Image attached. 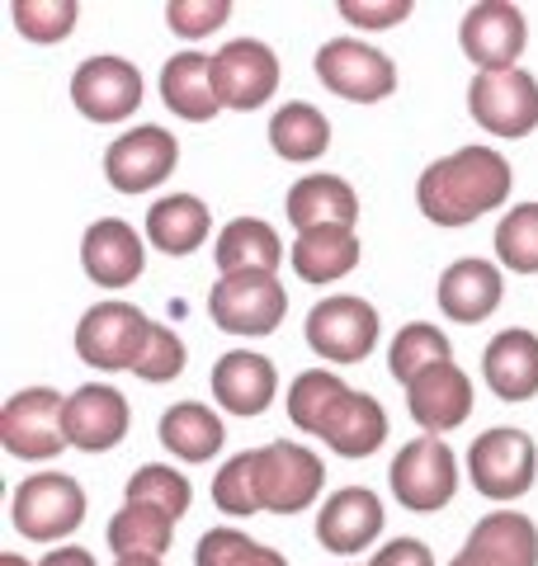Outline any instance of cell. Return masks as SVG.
I'll return each instance as SVG.
<instances>
[{
	"instance_id": "46",
	"label": "cell",
	"mask_w": 538,
	"mask_h": 566,
	"mask_svg": "<svg viewBox=\"0 0 538 566\" xmlns=\"http://www.w3.org/2000/svg\"><path fill=\"white\" fill-rule=\"evenodd\" d=\"M0 566H29L20 553H0Z\"/></svg>"
},
{
	"instance_id": "19",
	"label": "cell",
	"mask_w": 538,
	"mask_h": 566,
	"mask_svg": "<svg viewBox=\"0 0 538 566\" xmlns=\"http://www.w3.org/2000/svg\"><path fill=\"white\" fill-rule=\"evenodd\" d=\"M448 566H538V524L519 510H492Z\"/></svg>"
},
{
	"instance_id": "9",
	"label": "cell",
	"mask_w": 538,
	"mask_h": 566,
	"mask_svg": "<svg viewBox=\"0 0 538 566\" xmlns=\"http://www.w3.org/2000/svg\"><path fill=\"white\" fill-rule=\"evenodd\" d=\"M317 81L350 104H379L397 91V66L359 39H331L317 48Z\"/></svg>"
},
{
	"instance_id": "28",
	"label": "cell",
	"mask_w": 538,
	"mask_h": 566,
	"mask_svg": "<svg viewBox=\"0 0 538 566\" xmlns=\"http://www.w3.org/2000/svg\"><path fill=\"white\" fill-rule=\"evenodd\" d=\"M213 260H218L223 274H275L283 260L279 232L260 218H237L218 232V245H213Z\"/></svg>"
},
{
	"instance_id": "15",
	"label": "cell",
	"mask_w": 538,
	"mask_h": 566,
	"mask_svg": "<svg viewBox=\"0 0 538 566\" xmlns=\"http://www.w3.org/2000/svg\"><path fill=\"white\" fill-rule=\"evenodd\" d=\"M525 39H529L525 14H519V6H506V0H482L458 24L463 57L477 71H510L519 52H525Z\"/></svg>"
},
{
	"instance_id": "30",
	"label": "cell",
	"mask_w": 538,
	"mask_h": 566,
	"mask_svg": "<svg viewBox=\"0 0 538 566\" xmlns=\"http://www.w3.org/2000/svg\"><path fill=\"white\" fill-rule=\"evenodd\" d=\"M156 439L179 458V463H208V458H218L227 430L204 401H175L170 411L161 416Z\"/></svg>"
},
{
	"instance_id": "31",
	"label": "cell",
	"mask_w": 538,
	"mask_h": 566,
	"mask_svg": "<svg viewBox=\"0 0 538 566\" xmlns=\"http://www.w3.org/2000/svg\"><path fill=\"white\" fill-rule=\"evenodd\" d=\"M269 147H275L283 161L308 166L331 147V123L317 104H302V99L279 104V114L269 118Z\"/></svg>"
},
{
	"instance_id": "13",
	"label": "cell",
	"mask_w": 538,
	"mask_h": 566,
	"mask_svg": "<svg viewBox=\"0 0 538 566\" xmlns=\"http://www.w3.org/2000/svg\"><path fill=\"white\" fill-rule=\"evenodd\" d=\"M175 161H179L175 133L156 128V123H142V128L110 142V151H104V175H110V185L118 193H147L175 170Z\"/></svg>"
},
{
	"instance_id": "21",
	"label": "cell",
	"mask_w": 538,
	"mask_h": 566,
	"mask_svg": "<svg viewBox=\"0 0 538 566\" xmlns=\"http://www.w3.org/2000/svg\"><path fill=\"white\" fill-rule=\"evenodd\" d=\"M435 297H439V312L448 316V322L477 326L500 307V297H506V279H500V264L468 255V260H454L439 274Z\"/></svg>"
},
{
	"instance_id": "41",
	"label": "cell",
	"mask_w": 538,
	"mask_h": 566,
	"mask_svg": "<svg viewBox=\"0 0 538 566\" xmlns=\"http://www.w3.org/2000/svg\"><path fill=\"white\" fill-rule=\"evenodd\" d=\"M227 14H231L227 0H175V6H166V20H170V29L179 33V39L218 33L227 24Z\"/></svg>"
},
{
	"instance_id": "6",
	"label": "cell",
	"mask_w": 538,
	"mask_h": 566,
	"mask_svg": "<svg viewBox=\"0 0 538 566\" xmlns=\"http://www.w3.org/2000/svg\"><path fill=\"white\" fill-rule=\"evenodd\" d=\"M468 476L487 501H519L538 476V444L515 424H496V430L473 439Z\"/></svg>"
},
{
	"instance_id": "39",
	"label": "cell",
	"mask_w": 538,
	"mask_h": 566,
	"mask_svg": "<svg viewBox=\"0 0 538 566\" xmlns=\"http://www.w3.org/2000/svg\"><path fill=\"white\" fill-rule=\"evenodd\" d=\"M213 505L223 515H260V491H256V449H246L237 458H227L223 472L213 476Z\"/></svg>"
},
{
	"instance_id": "14",
	"label": "cell",
	"mask_w": 538,
	"mask_h": 566,
	"mask_svg": "<svg viewBox=\"0 0 538 566\" xmlns=\"http://www.w3.org/2000/svg\"><path fill=\"white\" fill-rule=\"evenodd\" d=\"M71 104L90 123H123L142 104V71L128 57H90L71 76Z\"/></svg>"
},
{
	"instance_id": "44",
	"label": "cell",
	"mask_w": 538,
	"mask_h": 566,
	"mask_svg": "<svg viewBox=\"0 0 538 566\" xmlns=\"http://www.w3.org/2000/svg\"><path fill=\"white\" fill-rule=\"evenodd\" d=\"M39 566H95V557H90L85 547H52Z\"/></svg>"
},
{
	"instance_id": "35",
	"label": "cell",
	"mask_w": 538,
	"mask_h": 566,
	"mask_svg": "<svg viewBox=\"0 0 538 566\" xmlns=\"http://www.w3.org/2000/svg\"><path fill=\"white\" fill-rule=\"evenodd\" d=\"M123 501H137V505H156L166 510L170 520H185L189 515V501H194V486L185 472H175L166 463H147L133 472L128 491H123Z\"/></svg>"
},
{
	"instance_id": "12",
	"label": "cell",
	"mask_w": 538,
	"mask_h": 566,
	"mask_svg": "<svg viewBox=\"0 0 538 566\" xmlns=\"http://www.w3.org/2000/svg\"><path fill=\"white\" fill-rule=\"evenodd\" d=\"M213 91L223 109L250 114L279 91V57L260 39H231L213 52Z\"/></svg>"
},
{
	"instance_id": "7",
	"label": "cell",
	"mask_w": 538,
	"mask_h": 566,
	"mask_svg": "<svg viewBox=\"0 0 538 566\" xmlns=\"http://www.w3.org/2000/svg\"><path fill=\"white\" fill-rule=\"evenodd\" d=\"M152 326L156 322H147V312L133 303H95L76 322V354L90 368L123 374V368H137Z\"/></svg>"
},
{
	"instance_id": "5",
	"label": "cell",
	"mask_w": 538,
	"mask_h": 566,
	"mask_svg": "<svg viewBox=\"0 0 538 566\" xmlns=\"http://www.w3.org/2000/svg\"><path fill=\"white\" fill-rule=\"evenodd\" d=\"M321 486H327V463L298 439H275V444L256 449V491L260 510L275 515H298L308 510Z\"/></svg>"
},
{
	"instance_id": "1",
	"label": "cell",
	"mask_w": 538,
	"mask_h": 566,
	"mask_svg": "<svg viewBox=\"0 0 538 566\" xmlns=\"http://www.w3.org/2000/svg\"><path fill=\"white\" fill-rule=\"evenodd\" d=\"M510 161L496 147H463L430 161L416 180V208L435 227H468L510 199Z\"/></svg>"
},
{
	"instance_id": "2",
	"label": "cell",
	"mask_w": 538,
	"mask_h": 566,
	"mask_svg": "<svg viewBox=\"0 0 538 566\" xmlns=\"http://www.w3.org/2000/svg\"><path fill=\"white\" fill-rule=\"evenodd\" d=\"M10 524L14 534L29 543H58L71 538L85 524V491L76 476L66 472H33L14 486L10 501Z\"/></svg>"
},
{
	"instance_id": "22",
	"label": "cell",
	"mask_w": 538,
	"mask_h": 566,
	"mask_svg": "<svg viewBox=\"0 0 538 566\" xmlns=\"http://www.w3.org/2000/svg\"><path fill=\"white\" fill-rule=\"evenodd\" d=\"M275 392H279V374H275V364L256 349H231L213 364V397H218V406L231 416L269 411Z\"/></svg>"
},
{
	"instance_id": "11",
	"label": "cell",
	"mask_w": 538,
	"mask_h": 566,
	"mask_svg": "<svg viewBox=\"0 0 538 566\" xmlns=\"http://www.w3.org/2000/svg\"><path fill=\"white\" fill-rule=\"evenodd\" d=\"M379 312L364 297L335 293L321 297V303L308 312V345L317 349V359L331 364H359L369 359L373 345H379Z\"/></svg>"
},
{
	"instance_id": "16",
	"label": "cell",
	"mask_w": 538,
	"mask_h": 566,
	"mask_svg": "<svg viewBox=\"0 0 538 566\" xmlns=\"http://www.w3.org/2000/svg\"><path fill=\"white\" fill-rule=\"evenodd\" d=\"M133 424L128 397L110 382H85L66 397V439L81 453H110Z\"/></svg>"
},
{
	"instance_id": "4",
	"label": "cell",
	"mask_w": 538,
	"mask_h": 566,
	"mask_svg": "<svg viewBox=\"0 0 538 566\" xmlns=\"http://www.w3.org/2000/svg\"><path fill=\"white\" fill-rule=\"evenodd\" d=\"M0 444L20 463H48L58 458L66 439V397L52 387H24L0 411Z\"/></svg>"
},
{
	"instance_id": "26",
	"label": "cell",
	"mask_w": 538,
	"mask_h": 566,
	"mask_svg": "<svg viewBox=\"0 0 538 566\" xmlns=\"http://www.w3.org/2000/svg\"><path fill=\"white\" fill-rule=\"evenodd\" d=\"M283 212H289V222L298 232H312V227H354L359 199L340 175H302L289 189V208Z\"/></svg>"
},
{
	"instance_id": "20",
	"label": "cell",
	"mask_w": 538,
	"mask_h": 566,
	"mask_svg": "<svg viewBox=\"0 0 538 566\" xmlns=\"http://www.w3.org/2000/svg\"><path fill=\"white\" fill-rule=\"evenodd\" d=\"M406 411L425 434L458 430V424L473 416V382H468V374H463L454 359L425 368V374L406 387Z\"/></svg>"
},
{
	"instance_id": "8",
	"label": "cell",
	"mask_w": 538,
	"mask_h": 566,
	"mask_svg": "<svg viewBox=\"0 0 538 566\" xmlns=\"http://www.w3.org/2000/svg\"><path fill=\"white\" fill-rule=\"evenodd\" d=\"M283 312L289 293L279 274H223L208 289V316L227 335H275Z\"/></svg>"
},
{
	"instance_id": "45",
	"label": "cell",
	"mask_w": 538,
	"mask_h": 566,
	"mask_svg": "<svg viewBox=\"0 0 538 566\" xmlns=\"http://www.w3.org/2000/svg\"><path fill=\"white\" fill-rule=\"evenodd\" d=\"M114 566H166V562H161V557H118Z\"/></svg>"
},
{
	"instance_id": "29",
	"label": "cell",
	"mask_w": 538,
	"mask_h": 566,
	"mask_svg": "<svg viewBox=\"0 0 538 566\" xmlns=\"http://www.w3.org/2000/svg\"><path fill=\"white\" fill-rule=\"evenodd\" d=\"M321 439H327L340 458H369V453H379L387 439V411L379 406V397L350 387V397L335 406V416L327 420Z\"/></svg>"
},
{
	"instance_id": "25",
	"label": "cell",
	"mask_w": 538,
	"mask_h": 566,
	"mask_svg": "<svg viewBox=\"0 0 538 566\" xmlns=\"http://www.w3.org/2000/svg\"><path fill=\"white\" fill-rule=\"evenodd\" d=\"M213 212L194 193H166L147 208V241L161 255H194L208 241Z\"/></svg>"
},
{
	"instance_id": "43",
	"label": "cell",
	"mask_w": 538,
	"mask_h": 566,
	"mask_svg": "<svg viewBox=\"0 0 538 566\" xmlns=\"http://www.w3.org/2000/svg\"><path fill=\"white\" fill-rule=\"evenodd\" d=\"M369 566H435V557H430V547L421 538H392L387 547L373 553Z\"/></svg>"
},
{
	"instance_id": "27",
	"label": "cell",
	"mask_w": 538,
	"mask_h": 566,
	"mask_svg": "<svg viewBox=\"0 0 538 566\" xmlns=\"http://www.w3.org/2000/svg\"><path fill=\"white\" fill-rule=\"evenodd\" d=\"M289 260L302 283H335L359 264V237L354 227H312L298 232Z\"/></svg>"
},
{
	"instance_id": "36",
	"label": "cell",
	"mask_w": 538,
	"mask_h": 566,
	"mask_svg": "<svg viewBox=\"0 0 538 566\" xmlns=\"http://www.w3.org/2000/svg\"><path fill=\"white\" fill-rule=\"evenodd\" d=\"M496 260L510 274H538V203H519L496 222Z\"/></svg>"
},
{
	"instance_id": "38",
	"label": "cell",
	"mask_w": 538,
	"mask_h": 566,
	"mask_svg": "<svg viewBox=\"0 0 538 566\" xmlns=\"http://www.w3.org/2000/svg\"><path fill=\"white\" fill-rule=\"evenodd\" d=\"M10 20L29 43H62V39H71V29H76L81 6L76 0H14Z\"/></svg>"
},
{
	"instance_id": "32",
	"label": "cell",
	"mask_w": 538,
	"mask_h": 566,
	"mask_svg": "<svg viewBox=\"0 0 538 566\" xmlns=\"http://www.w3.org/2000/svg\"><path fill=\"white\" fill-rule=\"evenodd\" d=\"M175 543V520L156 505L123 501V510L110 520V547L114 557H166Z\"/></svg>"
},
{
	"instance_id": "18",
	"label": "cell",
	"mask_w": 538,
	"mask_h": 566,
	"mask_svg": "<svg viewBox=\"0 0 538 566\" xmlns=\"http://www.w3.org/2000/svg\"><path fill=\"white\" fill-rule=\"evenodd\" d=\"M81 264L100 289H128L147 270V245L123 218H100L81 237Z\"/></svg>"
},
{
	"instance_id": "37",
	"label": "cell",
	"mask_w": 538,
	"mask_h": 566,
	"mask_svg": "<svg viewBox=\"0 0 538 566\" xmlns=\"http://www.w3.org/2000/svg\"><path fill=\"white\" fill-rule=\"evenodd\" d=\"M194 566H289L283 553L246 538L241 528H208L194 547Z\"/></svg>"
},
{
	"instance_id": "24",
	"label": "cell",
	"mask_w": 538,
	"mask_h": 566,
	"mask_svg": "<svg viewBox=\"0 0 538 566\" xmlns=\"http://www.w3.org/2000/svg\"><path fill=\"white\" fill-rule=\"evenodd\" d=\"M161 99H166V109L185 123H208L213 114L223 109L218 104V91H213V57L204 52H175L161 66Z\"/></svg>"
},
{
	"instance_id": "42",
	"label": "cell",
	"mask_w": 538,
	"mask_h": 566,
	"mask_svg": "<svg viewBox=\"0 0 538 566\" xmlns=\"http://www.w3.org/2000/svg\"><path fill=\"white\" fill-rule=\"evenodd\" d=\"M340 14L359 29H392L411 14V0H383V6H369V0H340Z\"/></svg>"
},
{
	"instance_id": "40",
	"label": "cell",
	"mask_w": 538,
	"mask_h": 566,
	"mask_svg": "<svg viewBox=\"0 0 538 566\" xmlns=\"http://www.w3.org/2000/svg\"><path fill=\"white\" fill-rule=\"evenodd\" d=\"M133 374L142 382H175L179 374H185V340H179L170 326H152L147 349H142V359H137Z\"/></svg>"
},
{
	"instance_id": "34",
	"label": "cell",
	"mask_w": 538,
	"mask_h": 566,
	"mask_svg": "<svg viewBox=\"0 0 538 566\" xmlns=\"http://www.w3.org/2000/svg\"><path fill=\"white\" fill-rule=\"evenodd\" d=\"M448 359H454V349H448V335L439 326H430V322H411V326H402L397 335H392L387 374L397 378L402 387H411V382L425 374V368L448 364Z\"/></svg>"
},
{
	"instance_id": "10",
	"label": "cell",
	"mask_w": 538,
	"mask_h": 566,
	"mask_svg": "<svg viewBox=\"0 0 538 566\" xmlns=\"http://www.w3.org/2000/svg\"><path fill=\"white\" fill-rule=\"evenodd\" d=\"M468 109L492 137H529L538 128V81L525 66L477 71L468 85Z\"/></svg>"
},
{
	"instance_id": "23",
	"label": "cell",
	"mask_w": 538,
	"mask_h": 566,
	"mask_svg": "<svg viewBox=\"0 0 538 566\" xmlns=\"http://www.w3.org/2000/svg\"><path fill=\"white\" fill-rule=\"evenodd\" d=\"M482 374H487V387L500 401L538 397V335L525 326L492 335L487 354H482Z\"/></svg>"
},
{
	"instance_id": "17",
	"label": "cell",
	"mask_w": 538,
	"mask_h": 566,
	"mask_svg": "<svg viewBox=\"0 0 538 566\" xmlns=\"http://www.w3.org/2000/svg\"><path fill=\"white\" fill-rule=\"evenodd\" d=\"M383 501L373 495L369 486H345V491H335L327 505H321V515H317V543L327 547V553L335 557H354V553H364V547L379 543L383 534Z\"/></svg>"
},
{
	"instance_id": "33",
	"label": "cell",
	"mask_w": 538,
	"mask_h": 566,
	"mask_svg": "<svg viewBox=\"0 0 538 566\" xmlns=\"http://www.w3.org/2000/svg\"><path fill=\"white\" fill-rule=\"evenodd\" d=\"M345 397H350V387L340 382V374H331V368H308V374H298L289 387V420L302 434H321Z\"/></svg>"
},
{
	"instance_id": "3",
	"label": "cell",
	"mask_w": 538,
	"mask_h": 566,
	"mask_svg": "<svg viewBox=\"0 0 538 566\" xmlns=\"http://www.w3.org/2000/svg\"><path fill=\"white\" fill-rule=\"evenodd\" d=\"M387 482H392V501L402 510H411V515H435L458 491V458L439 434H421L397 449V458H392V468H387Z\"/></svg>"
}]
</instances>
